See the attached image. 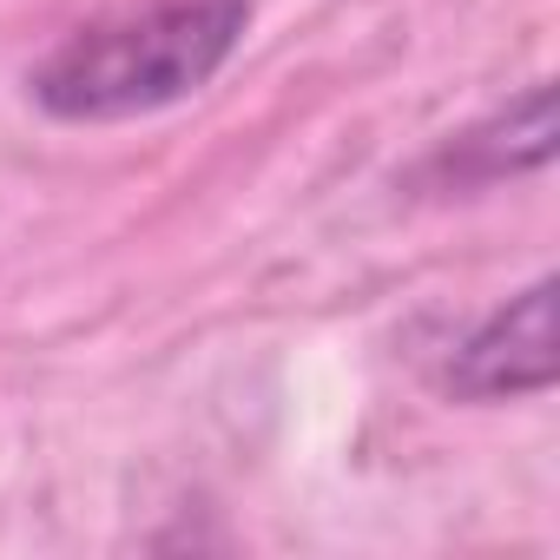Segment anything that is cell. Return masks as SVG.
<instances>
[{
    "instance_id": "6da1fadb",
    "label": "cell",
    "mask_w": 560,
    "mask_h": 560,
    "mask_svg": "<svg viewBox=\"0 0 560 560\" xmlns=\"http://www.w3.org/2000/svg\"><path fill=\"white\" fill-rule=\"evenodd\" d=\"M244 27L250 0H152V8L80 27L60 54H47V67L34 73V100L67 126L165 113L224 73Z\"/></svg>"
},
{
    "instance_id": "7a4b0ae2",
    "label": "cell",
    "mask_w": 560,
    "mask_h": 560,
    "mask_svg": "<svg viewBox=\"0 0 560 560\" xmlns=\"http://www.w3.org/2000/svg\"><path fill=\"white\" fill-rule=\"evenodd\" d=\"M553 383V277L501 304L455 357H448V389L468 402H514V396H540Z\"/></svg>"
},
{
    "instance_id": "3957f363",
    "label": "cell",
    "mask_w": 560,
    "mask_h": 560,
    "mask_svg": "<svg viewBox=\"0 0 560 560\" xmlns=\"http://www.w3.org/2000/svg\"><path fill=\"white\" fill-rule=\"evenodd\" d=\"M553 152V93L534 86L521 106H508L494 126L468 132L448 159H462L468 178H501V172H527V165H547Z\"/></svg>"
}]
</instances>
